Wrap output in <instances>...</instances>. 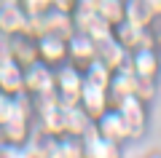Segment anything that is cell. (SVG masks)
<instances>
[{
  "label": "cell",
  "mask_w": 161,
  "mask_h": 158,
  "mask_svg": "<svg viewBox=\"0 0 161 158\" xmlns=\"http://www.w3.org/2000/svg\"><path fill=\"white\" fill-rule=\"evenodd\" d=\"M0 131H3V142H8V145H27L30 139H32V131H35V105L32 99H30L27 94H19L14 96V113L11 118L6 121V123L0 126Z\"/></svg>",
  "instance_id": "obj_1"
},
{
  "label": "cell",
  "mask_w": 161,
  "mask_h": 158,
  "mask_svg": "<svg viewBox=\"0 0 161 158\" xmlns=\"http://www.w3.org/2000/svg\"><path fill=\"white\" fill-rule=\"evenodd\" d=\"M80 89H83V70H78L70 62L54 67V96L62 102L64 107L78 105Z\"/></svg>",
  "instance_id": "obj_2"
},
{
  "label": "cell",
  "mask_w": 161,
  "mask_h": 158,
  "mask_svg": "<svg viewBox=\"0 0 161 158\" xmlns=\"http://www.w3.org/2000/svg\"><path fill=\"white\" fill-rule=\"evenodd\" d=\"M113 107L121 113V118H124V123L129 129V137L140 139L145 134V129H148V118H150L148 115V102H142L137 94H129L124 99H118Z\"/></svg>",
  "instance_id": "obj_3"
},
{
  "label": "cell",
  "mask_w": 161,
  "mask_h": 158,
  "mask_svg": "<svg viewBox=\"0 0 161 158\" xmlns=\"http://www.w3.org/2000/svg\"><path fill=\"white\" fill-rule=\"evenodd\" d=\"M24 94L30 99H40V96L54 94V67L43 62H32L24 67Z\"/></svg>",
  "instance_id": "obj_4"
},
{
  "label": "cell",
  "mask_w": 161,
  "mask_h": 158,
  "mask_svg": "<svg viewBox=\"0 0 161 158\" xmlns=\"http://www.w3.org/2000/svg\"><path fill=\"white\" fill-rule=\"evenodd\" d=\"M35 48H38V62L48 64V67H59L67 62V38L54 32H43L35 38Z\"/></svg>",
  "instance_id": "obj_5"
},
{
  "label": "cell",
  "mask_w": 161,
  "mask_h": 158,
  "mask_svg": "<svg viewBox=\"0 0 161 158\" xmlns=\"http://www.w3.org/2000/svg\"><path fill=\"white\" fill-rule=\"evenodd\" d=\"M113 35L129 54L137 51V48H145V46H156L153 27H140V24H132V22H126V19L113 27Z\"/></svg>",
  "instance_id": "obj_6"
},
{
  "label": "cell",
  "mask_w": 161,
  "mask_h": 158,
  "mask_svg": "<svg viewBox=\"0 0 161 158\" xmlns=\"http://www.w3.org/2000/svg\"><path fill=\"white\" fill-rule=\"evenodd\" d=\"M94 59H97V40L75 30L67 38V62L75 64L78 70H86Z\"/></svg>",
  "instance_id": "obj_7"
},
{
  "label": "cell",
  "mask_w": 161,
  "mask_h": 158,
  "mask_svg": "<svg viewBox=\"0 0 161 158\" xmlns=\"http://www.w3.org/2000/svg\"><path fill=\"white\" fill-rule=\"evenodd\" d=\"M129 67L137 78L145 80H156L161 73V54L156 46H145V48H137L129 54Z\"/></svg>",
  "instance_id": "obj_8"
},
{
  "label": "cell",
  "mask_w": 161,
  "mask_h": 158,
  "mask_svg": "<svg viewBox=\"0 0 161 158\" xmlns=\"http://www.w3.org/2000/svg\"><path fill=\"white\" fill-rule=\"evenodd\" d=\"M80 147H83V158H124L121 145L113 142V139H105L94 129V123H92V129L86 134L80 137Z\"/></svg>",
  "instance_id": "obj_9"
},
{
  "label": "cell",
  "mask_w": 161,
  "mask_h": 158,
  "mask_svg": "<svg viewBox=\"0 0 161 158\" xmlns=\"http://www.w3.org/2000/svg\"><path fill=\"white\" fill-rule=\"evenodd\" d=\"M30 16L19 6V0H3L0 3V32L14 38V35H27Z\"/></svg>",
  "instance_id": "obj_10"
},
{
  "label": "cell",
  "mask_w": 161,
  "mask_h": 158,
  "mask_svg": "<svg viewBox=\"0 0 161 158\" xmlns=\"http://www.w3.org/2000/svg\"><path fill=\"white\" fill-rule=\"evenodd\" d=\"M73 24H75L78 32H86L89 38H94L97 43L113 35V27H110L97 11H89V8H80V6L73 11Z\"/></svg>",
  "instance_id": "obj_11"
},
{
  "label": "cell",
  "mask_w": 161,
  "mask_h": 158,
  "mask_svg": "<svg viewBox=\"0 0 161 158\" xmlns=\"http://www.w3.org/2000/svg\"><path fill=\"white\" fill-rule=\"evenodd\" d=\"M0 91L8 96L24 94V67L11 54L0 59Z\"/></svg>",
  "instance_id": "obj_12"
},
{
  "label": "cell",
  "mask_w": 161,
  "mask_h": 158,
  "mask_svg": "<svg viewBox=\"0 0 161 158\" xmlns=\"http://www.w3.org/2000/svg\"><path fill=\"white\" fill-rule=\"evenodd\" d=\"M94 129H97L105 139H113V142H118V145H124V142L132 139V137H129L126 123H124V118H121V113H118L115 107H108V110H105V113L94 121Z\"/></svg>",
  "instance_id": "obj_13"
},
{
  "label": "cell",
  "mask_w": 161,
  "mask_h": 158,
  "mask_svg": "<svg viewBox=\"0 0 161 158\" xmlns=\"http://www.w3.org/2000/svg\"><path fill=\"white\" fill-rule=\"evenodd\" d=\"M78 105L86 110V115H89L92 121H97L108 107H113V105H110V96H108V89L92 86V83H86V80H83V89H80Z\"/></svg>",
  "instance_id": "obj_14"
},
{
  "label": "cell",
  "mask_w": 161,
  "mask_h": 158,
  "mask_svg": "<svg viewBox=\"0 0 161 158\" xmlns=\"http://www.w3.org/2000/svg\"><path fill=\"white\" fill-rule=\"evenodd\" d=\"M97 59L110 70H121L129 64V51L115 40V35H110V38L97 43Z\"/></svg>",
  "instance_id": "obj_15"
},
{
  "label": "cell",
  "mask_w": 161,
  "mask_h": 158,
  "mask_svg": "<svg viewBox=\"0 0 161 158\" xmlns=\"http://www.w3.org/2000/svg\"><path fill=\"white\" fill-rule=\"evenodd\" d=\"M137 91V75L132 73V67H121V70H113L110 75V86H108V96H110V105H115L118 99L134 94Z\"/></svg>",
  "instance_id": "obj_16"
},
{
  "label": "cell",
  "mask_w": 161,
  "mask_h": 158,
  "mask_svg": "<svg viewBox=\"0 0 161 158\" xmlns=\"http://www.w3.org/2000/svg\"><path fill=\"white\" fill-rule=\"evenodd\" d=\"M92 123L94 121L86 115V110L80 107V105H70V107H64V134L62 137H75V139H80V137L92 129Z\"/></svg>",
  "instance_id": "obj_17"
},
{
  "label": "cell",
  "mask_w": 161,
  "mask_h": 158,
  "mask_svg": "<svg viewBox=\"0 0 161 158\" xmlns=\"http://www.w3.org/2000/svg\"><path fill=\"white\" fill-rule=\"evenodd\" d=\"M8 54L16 59L22 67H30L32 62H38V48H35V38L30 35H14L8 43Z\"/></svg>",
  "instance_id": "obj_18"
},
{
  "label": "cell",
  "mask_w": 161,
  "mask_h": 158,
  "mask_svg": "<svg viewBox=\"0 0 161 158\" xmlns=\"http://www.w3.org/2000/svg\"><path fill=\"white\" fill-rule=\"evenodd\" d=\"M124 19L132 22V24H140V27H153V24L158 22L145 0H126V16Z\"/></svg>",
  "instance_id": "obj_19"
},
{
  "label": "cell",
  "mask_w": 161,
  "mask_h": 158,
  "mask_svg": "<svg viewBox=\"0 0 161 158\" xmlns=\"http://www.w3.org/2000/svg\"><path fill=\"white\" fill-rule=\"evenodd\" d=\"M97 14L110 24V27H115V24H121L124 16H126V0H99Z\"/></svg>",
  "instance_id": "obj_20"
},
{
  "label": "cell",
  "mask_w": 161,
  "mask_h": 158,
  "mask_svg": "<svg viewBox=\"0 0 161 158\" xmlns=\"http://www.w3.org/2000/svg\"><path fill=\"white\" fill-rule=\"evenodd\" d=\"M110 75H113V70L105 67L99 59H94V62L83 70V80L92 83V86H99V89H108V86H110Z\"/></svg>",
  "instance_id": "obj_21"
},
{
  "label": "cell",
  "mask_w": 161,
  "mask_h": 158,
  "mask_svg": "<svg viewBox=\"0 0 161 158\" xmlns=\"http://www.w3.org/2000/svg\"><path fill=\"white\" fill-rule=\"evenodd\" d=\"M48 139L40 142V137L32 134V139L27 142V145H22V153H19V158H48Z\"/></svg>",
  "instance_id": "obj_22"
},
{
  "label": "cell",
  "mask_w": 161,
  "mask_h": 158,
  "mask_svg": "<svg viewBox=\"0 0 161 158\" xmlns=\"http://www.w3.org/2000/svg\"><path fill=\"white\" fill-rule=\"evenodd\" d=\"M19 6L24 8L27 16H40L51 8V0H19Z\"/></svg>",
  "instance_id": "obj_23"
},
{
  "label": "cell",
  "mask_w": 161,
  "mask_h": 158,
  "mask_svg": "<svg viewBox=\"0 0 161 158\" xmlns=\"http://www.w3.org/2000/svg\"><path fill=\"white\" fill-rule=\"evenodd\" d=\"M11 113H14V96H8V94L0 91V126L11 118Z\"/></svg>",
  "instance_id": "obj_24"
},
{
  "label": "cell",
  "mask_w": 161,
  "mask_h": 158,
  "mask_svg": "<svg viewBox=\"0 0 161 158\" xmlns=\"http://www.w3.org/2000/svg\"><path fill=\"white\" fill-rule=\"evenodd\" d=\"M80 0H51V8H57V11H64V14H73L75 8H78Z\"/></svg>",
  "instance_id": "obj_25"
},
{
  "label": "cell",
  "mask_w": 161,
  "mask_h": 158,
  "mask_svg": "<svg viewBox=\"0 0 161 158\" xmlns=\"http://www.w3.org/2000/svg\"><path fill=\"white\" fill-rule=\"evenodd\" d=\"M19 153H22V147L16 145H8V142L0 145V158H19Z\"/></svg>",
  "instance_id": "obj_26"
},
{
  "label": "cell",
  "mask_w": 161,
  "mask_h": 158,
  "mask_svg": "<svg viewBox=\"0 0 161 158\" xmlns=\"http://www.w3.org/2000/svg\"><path fill=\"white\" fill-rule=\"evenodd\" d=\"M145 3H148L150 11L156 14V19H161V0H145Z\"/></svg>",
  "instance_id": "obj_27"
},
{
  "label": "cell",
  "mask_w": 161,
  "mask_h": 158,
  "mask_svg": "<svg viewBox=\"0 0 161 158\" xmlns=\"http://www.w3.org/2000/svg\"><path fill=\"white\" fill-rule=\"evenodd\" d=\"M78 6H80V8H89V11H97V6H99V0H80Z\"/></svg>",
  "instance_id": "obj_28"
},
{
  "label": "cell",
  "mask_w": 161,
  "mask_h": 158,
  "mask_svg": "<svg viewBox=\"0 0 161 158\" xmlns=\"http://www.w3.org/2000/svg\"><path fill=\"white\" fill-rule=\"evenodd\" d=\"M0 145H3V131H0Z\"/></svg>",
  "instance_id": "obj_29"
},
{
  "label": "cell",
  "mask_w": 161,
  "mask_h": 158,
  "mask_svg": "<svg viewBox=\"0 0 161 158\" xmlns=\"http://www.w3.org/2000/svg\"><path fill=\"white\" fill-rule=\"evenodd\" d=\"M0 3H3V0H0Z\"/></svg>",
  "instance_id": "obj_30"
}]
</instances>
